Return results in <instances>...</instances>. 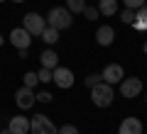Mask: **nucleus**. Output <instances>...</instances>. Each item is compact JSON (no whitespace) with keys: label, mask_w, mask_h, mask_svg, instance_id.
<instances>
[{"label":"nucleus","mask_w":147,"mask_h":134,"mask_svg":"<svg viewBox=\"0 0 147 134\" xmlns=\"http://www.w3.org/2000/svg\"><path fill=\"white\" fill-rule=\"evenodd\" d=\"M74 71L71 68H66V66H57V68H52V83H57L61 90H66V88H71L74 85Z\"/></svg>","instance_id":"nucleus-5"},{"label":"nucleus","mask_w":147,"mask_h":134,"mask_svg":"<svg viewBox=\"0 0 147 134\" xmlns=\"http://www.w3.org/2000/svg\"><path fill=\"white\" fill-rule=\"evenodd\" d=\"M103 83H108V85H115V83H120L123 78H125V71H123L120 63H108V66L103 68Z\"/></svg>","instance_id":"nucleus-9"},{"label":"nucleus","mask_w":147,"mask_h":134,"mask_svg":"<svg viewBox=\"0 0 147 134\" xmlns=\"http://www.w3.org/2000/svg\"><path fill=\"white\" fill-rule=\"evenodd\" d=\"M98 83H103V76H100V73H91V76L86 78V85H88V88L98 85Z\"/></svg>","instance_id":"nucleus-22"},{"label":"nucleus","mask_w":147,"mask_h":134,"mask_svg":"<svg viewBox=\"0 0 147 134\" xmlns=\"http://www.w3.org/2000/svg\"><path fill=\"white\" fill-rule=\"evenodd\" d=\"M52 98H54V95H52V93H47V90L37 93V103H52Z\"/></svg>","instance_id":"nucleus-23"},{"label":"nucleus","mask_w":147,"mask_h":134,"mask_svg":"<svg viewBox=\"0 0 147 134\" xmlns=\"http://www.w3.org/2000/svg\"><path fill=\"white\" fill-rule=\"evenodd\" d=\"M34 103H37V93L32 90V88H27V85L17 88V93H15V105H17L20 110H30Z\"/></svg>","instance_id":"nucleus-6"},{"label":"nucleus","mask_w":147,"mask_h":134,"mask_svg":"<svg viewBox=\"0 0 147 134\" xmlns=\"http://www.w3.org/2000/svg\"><path fill=\"white\" fill-rule=\"evenodd\" d=\"M30 134H59V129L54 127V122L44 115H34L30 119Z\"/></svg>","instance_id":"nucleus-3"},{"label":"nucleus","mask_w":147,"mask_h":134,"mask_svg":"<svg viewBox=\"0 0 147 134\" xmlns=\"http://www.w3.org/2000/svg\"><path fill=\"white\" fill-rule=\"evenodd\" d=\"M39 37L44 39V44H57V41H59V29H54V27L47 25V27H44V32H42Z\"/></svg>","instance_id":"nucleus-15"},{"label":"nucleus","mask_w":147,"mask_h":134,"mask_svg":"<svg viewBox=\"0 0 147 134\" xmlns=\"http://www.w3.org/2000/svg\"><path fill=\"white\" fill-rule=\"evenodd\" d=\"M47 25L54 27V29H69V27L74 25V15L66 10V7H52L47 15Z\"/></svg>","instance_id":"nucleus-1"},{"label":"nucleus","mask_w":147,"mask_h":134,"mask_svg":"<svg viewBox=\"0 0 147 134\" xmlns=\"http://www.w3.org/2000/svg\"><path fill=\"white\" fill-rule=\"evenodd\" d=\"M66 10L71 12V15L84 12V10H86V0H66Z\"/></svg>","instance_id":"nucleus-16"},{"label":"nucleus","mask_w":147,"mask_h":134,"mask_svg":"<svg viewBox=\"0 0 147 134\" xmlns=\"http://www.w3.org/2000/svg\"><path fill=\"white\" fill-rule=\"evenodd\" d=\"M7 132H10V134H30V119L22 117V115L10 117V122H7Z\"/></svg>","instance_id":"nucleus-10"},{"label":"nucleus","mask_w":147,"mask_h":134,"mask_svg":"<svg viewBox=\"0 0 147 134\" xmlns=\"http://www.w3.org/2000/svg\"><path fill=\"white\" fill-rule=\"evenodd\" d=\"M123 5H125L127 10H140V7L147 5V0H123Z\"/></svg>","instance_id":"nucleus-18"},{"label":"nucleus","mask_w":147,"mask_h":134,"mask_svg":"<svg viewBox=\"0 0 147 134\" xmlns=\"http://www.w3.org/2000/svg\"><path fill=\"white\" fill-rule=\"evenodd\" d=\"M12 3H25V0H12Z\"/></svg>","instance_id":"nucleus-27"},{"label":"nucleus","mask_w":147,"mask_h":134,"mask_svg":"<svg viewBox=\"0 0 147 134\" xmlns=\"http://www.w3.org/2000/svg\"><path fill=\"white\" fill-rule=\"evenodd\" d=\"M96 41H98L100 47H110V44L115 41V29H113L110 25L98 27V29H96Z\"/></svg>","instance_id":"nucleus-11"},{"label":"nucleus","mask_w":147,"mask_h":134,"mask_svg":"<svg viewBox=\"0 0 147 134\" xmlns=\"http://www.w3.org/2000/svg\"><path fill=\"white\" fill-rule=\"evenodd\" d=\"M81 15H86V20L93 22V20H98V17H100V12H98V7H88V5H86V10L81 12Z\"/></svg>","instance_id":"nucleus-20"},{"label":"nucleus","mask_w":147,"mask_h":134,"mask_svg":"<svg viewBox=\"0 0 147 134\" xmlns=\"http://www.w3.org/2000/svg\"><path fill=\"white\" fill-rule=\"evenodd\" d=\"M145 100H147V98H145Z\"/></svg>","instance_id":"nucleus-30"},{"label":"nucleus","mask_w":147,"mask_h":134,"mask_svg":"<svg viewBox=\"0 0 147 134\" xmlns=\"http://www.w3.org/2000/svg\"><path fill=\"white\" fill-rule=\"evenodd\" d=\"M10 44H12L15 49H30L32 34L25 29V27H15V29L10 32Z\"/></svg>","instance_id":"nucleus-8"},{"label":"nucleus","mask_w":147,"mask_h":134,"mask_svg":"<svg viewBox=\"0 0 147 134\" xmlns=\"http://www.w3.org/2000/svg\"><path fill=\"white\" fill-rule=\"evenodd\" d=\"M98 12L105 17H113L118 12V0H98Z\"/></svg>","instance_id":"nucleus-14"},{"label":"nucleus","mask_w":147,"mask_h":134,"mask_svg":"<svg viewBox=\"0 0 147 134\" xmlns=\"http://www.w3.org/2000/svg\"><path fill=\"white\" fill-rule=\"evenodd\" d=\"M142 51H145V54H147V41H145V44H142Z\"/></svg>","instance_id":"nucleus-26"},{"label":"nucleus","mask_w":147,"mask_h":134,"mask_svg":"<svg viewBox=\"0 0 147 134\" xmlns=\"http://www.w3.org/2000/svg\"><path fill=\"white\" fill-rule=\"evenodd\" d=\"M37 78H39V83H52V71L49 68H39L37 71Z\"/></svg>","instance_id":"nucleus-21"},{"label":"nucleus","mask_w":147,"mask_h":134,"mask_svg":"<svg viewBox=\"0 0 147 134\" xmlns=\"http://www.w3.org/2000/svg\"><path fill=\"white\" fill-rule=\"evenodd\" d=\"M120 22L123 25H132V22H135V10H127L125 7V10L120 12Z\"/></svg>","instance_id":"nucleus-19"},{"label":"nucleus","mask_w":147,"mask_h":134,"mask_svg":"<svg viewBox=\"0 0 147 134\" xmlns=\"http://www.w3.org/2000/svg\"><path fill=\"white\" fill-rule=\"evenodd\" d=\"M39 61H42V68H49V71L59 66V56H57L54 49H44L42 56H39Z\"/></svg>","instance_id":"nucleus-13"},{"label":"nucleus","mask_w":147,"mask_h":134,"mask_svg":"<svg viewBox=\"0 0 147 134\" xmlns=\"http://www.w3.org/2000/svg\"><path fill=\"white\" fill-rule=\"evenodd\" d=\"M22 27H25L32 37H39L44 32V27H47V20H44L39 12H27V15L22 17Z\"/></svg>","instance_id":"nucleus-4"},{"label":"nucleus","mask_w":147,"mask_h":134,"mask_svg":"<svg viewBox=\"0 0 147 134\" xmlns=\"http://www.w3.org/2000/svg\"><path fill=\"white\" fill-rule=\"evenodd\" d=\"M113 85H108V83H98V85L91 88V100H93L96 107H110V103H113Z\"/></svg>","instance_id":"nucleus-2"},{"label":"nucleus","mask_w":147,"mask_h":134,"mask_svg":"<svg viewBox=\"0 0 147 134\" xmlns=\"http://www.w3.org/2000/svg\"><path fill=\"white\" fill-rule=\"evenodd\" d=\"M22 81H25V85H27V88H32V90H34V85L39 83V78H37V73H34V71H27L25 76H22Z\"/></svg>","instance_id":"nucleus-17"},{"label":"nucleus","mask_w":147,"mask_h":134,"mask_svg":"<svg viewBox=\"0 0 147 134\" xmlns=\"http://www.w3.org/2000/svg\"><path fill=\"white\" fill-rule=\"evenodd\" d=\"M0 134H10V132H7V129H5V132H0Z\"/></svg>","instance_id":"nucleus-28"},{"label":"nucleus","mask_w":147,"mask_h":134,"mask_svg":"<svg viewBox=\"0 0 147 134\" xmlns=\"http://www.w3.org/2000/svg\"><path fill=\"white\" fill-rule=\"evenodd\" d=\"M59 134H79V129L74 127V124H64V127L59 129Z\"/></svg>","instance_id":"nucleus-24"},{"label":"nucleus","mask_w":147,"mask_h":134,"mask_svg":"<svg viewBox=\"0 0 147 134\" xmlns=\"http://www.w3.org/2000/svg\"><path fill=\"white\" fill-rule=\"evenodd\" d=\"M118 134H142V122L137 117H125L118 127Z\"/></svg>","instance_id":"nucleus-12"},{"label":"nucleus","mask_w":147,"mask_h":134,"mask_svg":"<svg viewBox=\"0 0 147 134\" xmlns=\"http://www.w3.org/2000/svg\"><path fill=\"white\" fill-rule=\"evenodd\" d=\"M120 93H123V98H127V100L137 98V95L142 93V78H123L120 81Z\"/></svg>","instance_id":"nucleus-7"},{"label":"nucleus","mask_w":147,"mask_h":134,"mask_svg":"<svg viewBox=\"0 0 147 134\" xmlns=\"http://www.w3.org/2000/svg\"><path fill=\"white\" fill-rule=\"evenodd\" d=\"M0 3H5V0H0Z\"/></svg>","instance_id":"nucleus-29"},{"label":"nucleus","mask_w":147,"mask_h":134,"mask_svg":"<svg viewBox=\"0 0 147 134\" xmlns=\"http://www.w3.org/2000/svg\"><path fill=\"white\" fill-rule=\"evenodd\" d=\"M3 44H5V37H3V34H0V47H3Z\"/></svg>","instance_id":"nucleus-25"}]
</instances>
